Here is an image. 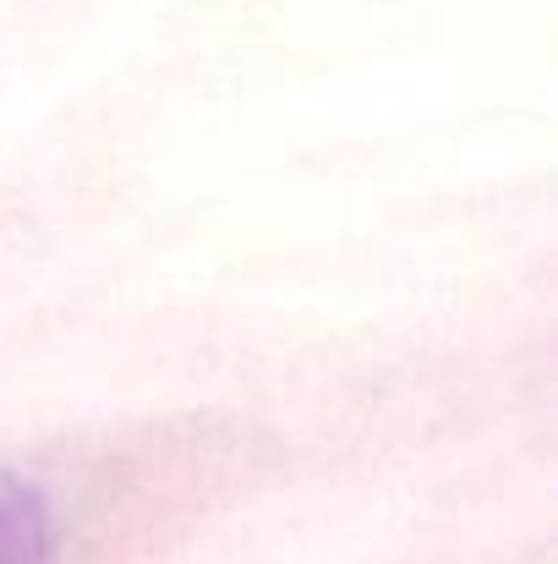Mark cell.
I'll list each match as a JSON object with an SVG mask.
<instances>
[{
  "label": "cell",
  "instance_id": "obj_1",
  "mask_svg": "<svg viewBox=\"0 0 558 564\" xmlns=\"http://www.w3.org/2000/svg\"><path fill=\"white\" fill-rule=\"evenodd\" d=\"M55 554V510L50 499L0 466V564H50Z\"/></svg>",
  "mask_w": 558,
  "mask_h": 564
}]
</instances>
